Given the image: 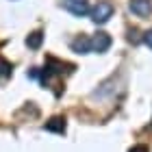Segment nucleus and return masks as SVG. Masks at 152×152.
I'll return each instance as SVG.
<instances>
[{"instance_id":"20e7f679","label":"nucleus","mask_w":152,"mask_h":152,"mask_svg":"<svg viewBox=\"0 0 152 152\" xmlns=\"http://www.w3.org/2000/svg\"><path fill=\"white\" fill-rule=\"evenodd\" d=\"M130 11L135 13V15H139V18H148L150 13H152V2L150 0H130Z\"/></svg>"},{"instance_id":"9d476101","label":"nucleus","mask_w":152,"mask_h":152,"mask_svg":"<svg viewBox=\"0 0 152 152\" xmlns=\"http://www.w3.org/2000/svg\"><path fill=\"white\" fill-rule=\"evenodd\" d=\"M130 152H148L146 146H135V148H130Z\"/></svg>"},{"instance_id":"39448f33","label":"nucleus","mask_w":152,"mask_h":152,"mask_svg":"<svg viewBox=\"0 0 152 152\" xmlns=\"http://www.w3.org/2000/svg\"><path fill=\"white\" fill-rule=\"evenodd\" d=\"M72 50L74 52H78V54H87V52H91V46H89V39L87 37H76L72 41Z\"/></svg>"},{"instance_id":"f257e3e1","label":"nucleus","mask_w":152,"mask_h":152,"mask_svg":"<svg viewBox=\"0 0 152 152\" xmlns=\"http://www.w3.org/2000/svg\"><path fill=\"white\" fill-rule=\"evenodd\" d=\"M111 18H113V4L109 2H98L91 9V20L96 24H107Z\"/></svg>"},{"instance_id":"0eeeda50","label":"nucleus","mask_w":152,"mask_h":152,"mask_svg":"<svg viewBox=\"0 0 152 152\" xmlns=\"http://www.w3.org/2000/svg\"><path fill=\"white\" fill-rule=\"evenodd\" d=\"M46 130H52V133H65V120H63V117H52L50 122H46Z\"/></svg>"},{"instance_id":"423d86ee","label":"nucleus","mask_w":152,"mask_h":152,"mask_svg":"<svg viewBox=\"0 0 152 152\" xmlns=\"http://www.w3.org/2000/svg\"><path fill=\"white\" fill-rule=\"evenodd\" d=\"M41 41H44V33L35 31V33H31V35L26 37V46H28L31 50H37V48H41Z\"/></svg>"},{"instance_id":"7ed1b4c3","label":"nucleus","mask_w":152,"mask_h":152,"mask_svg":"<svg viewBox=\"0 0 152 152\" xmlns=\"http://www.w3.org/2000/svg\"><path fill=\"white\" fill-rule=\"evenodd\" d=\"M65 9L72 13V15L76 18H85L87 13H89V4H87V0H65Z\"/></svg>"},{"instance_id":"1a4fd4ad","label":"nucleus","mask_w":152,"mask_h":152,"mask_svg":"<svg viewBox=\"0 0 152 152\" xmlns=\"http://www.w3.org/2000/svg\"><path fill=\"white\" fill-rule=\"evenodd\" d=\"M143 41H146V46H150V48H152V28H150V31H146V35H143Z\"/></svg>"},{"instance_id":"f03ea898","label":"nucleus","mask_w":152,"mask_h":152,"mask_svg":"<svg viewBox=\"0 0 152 152\" xmlns=\"http://www.w3.org/2000/svg\"><path fill=\"white\" fill-rule=\"evenodd\" d=\"M89 46H91V52H107L109 48H111V37L107 35V33H98V35H94L89 39Z\"/></svg>"},{"instance_id":"6e6552de","label":"nucleus","mask_w":152,"mask_h":152,"mask_svg":"<svg viewBox=\"0 0 152 152\" xmlns=\"http://www.w3.org/2000/svg\"><path fill=\"white\" fill-rule=\"evenodd\" d=\"M11 72H13V65L7 63V61L0 57V76H11Z\"/></svg>"}]
</instances>
